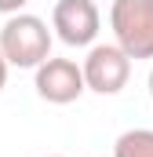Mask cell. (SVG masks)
Wrapping results in <instances>:
<instances>
[{"label": "cell", "instance_id": "cell-1", "mask_svg": "<svg viewBox=\"0 0 153 157\" xmlns=\"http://www.w3.org/2000/svg\"><path fill=\"white\" fill-rule=\"evenodd\" d=\"M0 51L11 66L18 70H37L51 59V29L37 15H7V22L0 26Z\"/></svg>", "mask_w": 153, "mask_h": 157}, {"label": "cell", "instance_id": "cell-2", "mask_svg": "<svg viewBox=\"0 0 153 157\" xmlns=\"http://www.w3.org/2000/svg\"><path fill=\"white\" fill-rule=\"evenodd\" d=\"M110 29L131 59H153V0H113Z\"/></svg>", "mask_w": 153, "mask_h": 157}, {"label": "cell", "instance_id": "cell-3", "mask_svg": "<svg viewBox=\"0 0 153 157\" xmlns=\"http://www.w3.org/2000/svg\"><path fill=\"white\" fill-rule=\"evenodd\" d=\"M80 66H84L88 91H95V95H117V91H124V84L131 77V55L117 40L113 44H91V51Z\"/></svg>", "mask_w": 153, "mask_h": 157}, {"label": "cell", "instance_id": "cell-4", "mask_svg": "<svg viewBox=\"0 0 153 157\" xmlns=\"http://www.w3.org/2000/svg\"><path fill=\"white\" fill-rule=\"evenodd\" d=\"M37 95L51 106H69L88 91L84 80V66H76L73 59H47L44 66H37Z\"/></svg>", "mask_w": 153, "mask_h": 157}, {"label": "cell", "instance_id": "cell-5", "mask_svg": "<svg viewBox=\"0 0 153 157\" xmlns=\"http://www.w3.org/2000/svg\"><path fill=\"white\" fill-rule=\"evenodd\" d=\"M102 15L95 7V0H58L51 11V29L58 33L62 44L69 48H88L99 37Z\"/></svg>", "mask_w": 153, "mask_h": 157}, {"label": "cell", "instance_id": "cell-6", "mask_svg": "<svg viewBox=\"0 0 153 157\" xmlns=\"http://www.w3.org/2000/svg\"><path fill=\"white\" fill-rule=\"evenodd\" d=\"M113 157H153V128H131L117 135Z\"/></svg>", "mask_w": 153, "mask_h": 157}, {"label": "cell", "instance_id": "cell-7", "mask_svg": "<svg viewBox=\"0 0 153 157\" xmlns=\"http://www.w3.org/2000/svg\"><path fill=\"white\" fill-rule=\"evenodd\" d=\"M29 0H0V15H18Z\"/></svg>", "mask_w": 153, "mask_h": 157}, {"label": "cell", "instance_id": "cell-8", "mask_svg": "<svg viewBox=\"0 0 153 157\" xmlns=\"http://www.w3.org/2000/svg\"><path fill=\"white\" fill-rule=\"evenodd\" d=\"M7 70H11V62H7L4 51H0V91H4V84H7Z\"/></svg>", "mask_w": 153, "mask_h": 157}, {"label": "cell", "instance_id": "cell-9", "mask_svg": "<svg viewBox=\"0 0 153 157\" xmlns=\"http://www.w3.org/2000/svg\"><path fill=\"white\" fill-rule=\"evenodd\" d=\"M150 95H153V70H150Z\"/></svg>", "mask_w": 153, "mask_h": 157}]
</instances>
